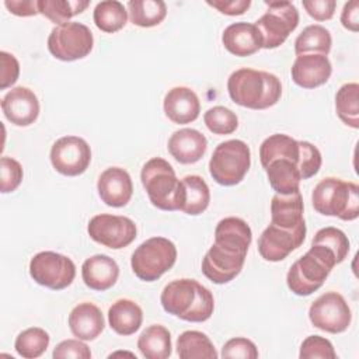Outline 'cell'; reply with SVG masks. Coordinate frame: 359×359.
Masks as SVG:
<instances>
[{"label": "cell", "mask_w": 359, "mask_h": 359, "mask_svg": "<svg viewBox=\"0 0 359 359\" xmlns=\"http://www.w3.org/2000/svg\"><path fill=\"white\" fill-rule=\"evenodd\" d=\"M164 311L184 321L203 323L215 309L212 292L195 279H175L164 286L160 296Z\"/></svg>", "instance_id": "cell-1"}, {"label": "cell", "mask_w": 359, "mask_h": 359, "mask_svg": "<svg viewBox=\"0 0 359 359\" xmlns=\"http://www.w3.org/2000/svg\"><path fill=\"white\" fill-rule=\"evenodd\" d=\"M227 91L231 101L240 107L266 109L280 100L282 84L272 73L241 67L230 74Z\"/></svg>", "instance_id": "cell-2"}, {"label": "cell", "mask_w": 359, "mask_h": 359, "mask_svg": "<svg viewBox=\"0 0 359 359\" xmlns=\"http://www.w3.org/2000/svg\"><path fill=\"white\" fill-rule=\"evenodd\" d=\"M140 180L153 206L168 212L181 210L185 198L184 185L167 160L153 157L146 161Z\"/></svg>", "instance_id": "cell-3"}, {"label": "cell", "mask_w": 359, "mask_h": 359, "mask_svg": "<svg viewBox=\"0 0 359 359\" xmlns=\"http://www.w3.org/2000/svg\"><path fill=\"white\" fill-rule=\"evenodd\" d=\"M337 264L331 250L311 244L310 250L292 264L286 275L287 287L297 296H309L323 286Z\"/></svg>", "instance_id": "cell-4"}, {"label": "cell", "mask_w": 359, "mask_h": 359, "mask_svg": "<svg viewBox=\"0 0 359 359\" xmlns=\"http://www.w3.org/2000/svg\"><path fill=\"white\" fill-rule=\"evenodd\" d=\"M311 203L320 215L355 220L359 216V187L351 181L327 177L314 187Z\"/></svg>", "instance_id": "cell-5"}, {"label": "cell", "mask_w": 359, "mask_h": 359, "mask_svg": "<svg viewBox=\"0 0 359 359\" xmlns=\"http://www.w3.org/2000/svg\"><path fill=\"white\" fill-rule=\"evenodd\" d=\"M251 165V151L245 142L230 139L222 142L213 150L209 160L212 178L224 187L240 184Z\"/></svg>", "instance_id": "cell-6"}, {"label": "cell", "mask_w": 359, "mask_h": 359, "mask_svg": "<svg viewBox=\"0 0 359 359\" xmlns=\"http://www.w3.org/2000/svg\"><path fill=\"white\" fill-rule=\"evenodd\" d=\"M177 247L165 237H150L132 254L130 266L133 273L144 282H154L174 266Z\"/></svg>", "instance_id": "cell-7"}, {"label": "cell", "mask_w": 359, "mask_h": 359, "mask_svg": "<svg viewBox=\"0 0 359 359\" xmlns=\"http://www.w3.org/2000/svg\"><path fill=\"white\" fill-rule=\"evenodd\" d=\"M268 10L254 22L257 27L262 48L275 49L280 46L290 32L299 25V11L290 1H264Z\"/></svg>", "instance_id": "cell-8"}, {"label": "cell", "mask_w": 359, "mask_h": 359, "mask_svg": "<svg viewBox=\"0 0 359 359\" xmlns=\"http://www.w3.org/2000/svg\"><path fill=\"white\" fill-rule=\"evenodd\" d=\"M93 32L87 25L76 21L56 25L48 36L49 52L63 62L86 57L93 50Z\"/></svg>", "instance_id": "cell-9"}, {"label": "cell", "mask_w": 359, "mask_h": 359, "mask_svg": "<svg viewBox=\"0 0 359 359\" xmlns=\"http://www.w3.org/2000/svg\"><path fill=\"white\" fill-rule=\"evenodd\" d=\"M29 275L41 286L62 290L72 285L76 276L74 262L55 251H41L29 261Z\"/></svg>", "instance_id": "cell-10"}, {"label": "cell", "mask_w": 359, "mask_h": 359, "mask_svg": "<svg viewBox=\"0 0 359 359\" xmlns=\"http://www.w3.org/2000/svg\"><path fill=\"white\" fill-rule=\"evenodd\" d=\"M309 318L311 324L321 331L341 334L351 325L352 313L342 294L327 292L311 303Z\"/></svg>", "instance_id": "cell-11"}, {"label": "cell", "mask_w": 359, "mask_h": 359, "mask_svg": "<svg viewBox=\"0 0 359 359\" xmlns=\"http://www.w3.org/2000/svg\"><path fill=\"white\" fill-rule=\"evenodd\" d=\"M87 231L95 243L112 250L125 248L136 238V224L132 219L109 213L91 217Z\"/></svg>", "instance_id": "cell-12"}, {"label": "cell", "mask_w": 359, "mask_h": 359, "mask_svg": "<svg viewBox=\"0 0 359 359\" xmlns=\"http://www.w3.org/2000/svg\"><path fill=\"white\" fill-rule=\"evenodd\" d=\"M49 157L53 168L59 174L77 177L88 168L91 149L83 137L63 136L52 144Z\"/></svg>", "instance_id": "cell-13"}, {"label": "cell", "mask_w": 359, "mask_h": 359, "mask_svg": "<svg viewBox=\"0 0 359 359\" xmlns=\"http://www.w3.org/2000/svg\"><path fill=\"white\" fill-rule=\"evenodd\" d=\"M247 252L213 243L202 259V272L213 283L223 285L233 280L243 269Z\"/></svg>", "instance_id": "cell-14"}, {"label": "cell", "mask_w": 359, "mask_h": 359, "mask_svg": "<svg viewBox=\"0 0 359 359\" xmlns=\"http://www.w3.org/2000/svg\"><path fill=\"white\" fill-rule=\"evenodd\" d=\"M306 231V226L299 229H283L271 223L258 238V252L265 261H282L303 244Z\"/></svg>", "instance_id": "cell-15"}, {"label": "cell", "mask_w": 359, "mask_h": 359, "mask_svg": "<svg viewBox=\"0 0 359 359\" xmlns=\"http://www.w3.org/2000/svg\"><path fill=\"white\" fill-rule=\"evenodd\" d=\"M4 116L17 126L34 123L39 115V101L28 87H14L1 100Z\"/></svg>", "instance_id": "cell-16"}, {"label": "cell", "mask_w": 359, "mask_h": 359, "mask_svg": "<svg viewBox=\"0 0 359 359\" xmlns=\"http://www.w3.org/2000/svg\"><path fill=\"white\" fill-rule=\"evenodd\" d=\"M97 191L105 205L112 208H122L132 198V178L126 170L121 167H109L98 177Z\"/></svg>", "instance_id": "cell-17"}, {"label": "cell", "mask_w": 359, "mask_h": 359, "mask_svg": "<svg viewBox=\"0 0 359 359\" xmlns=\"http://www.w3.org/2000/svg\"><path fill=\"white\" fill-rule=\"evenodd\" d=\"M332 73L331 62L318 53L300 55L292 65V80L302 88H316L325 84Z\"/></svg>", "instance_id": "cell-18"}, {"label": "cell", "mask_w": 359, "mask_h": 359, "mask_svg": "<svg viewBox=\"0 0 359 359\" xmlns=\"http://www.w3.org/2000/svg\"><path fill=\"white\" fill-rule=\"evenodd\" d=\"M165 116L178 125L194 122L201 112L198 95L189 87H172L164 97L163 102Z\"/></svg>", "instance_id": "cell-19"}, {"label": "cell", "mask_w": 359, "mask_h": 359, "mask_svg": "<svg viewBox=\"0 0 359 359\" xmlns=\"http://www.w3.org/2000/svg\"><path fill=\"white\" fill-rule=\"evenodd\" d=\"M170 154L181 164H194L199 161L206 149L208 140L203 133L192 128L175 130L168 139Z\"/></svg>", "instance_id": "cell-20"}, {"label": "cell", "mask_w": 359, "mask_h": 359, "mask_svg": "<svg viewBox=\"0 0 359 359\" xmlns=\"http://www.w3.org/2000/svg\"><path fill=\"white\" fill-rule=\"evenodd\" d=\"M119 276V266L114 258L97 254L87 258L81 265V278L87 287L104 292L115 285Z\"/></svg>", "instance_id": "cell-21"}, {"label": "cell", "mask_w": 359, "mask_h": 359, "mask_svg": "<svg viewBox=\"0 0 359 359\" xmlns=\"http://www.w3.org/2000/svg\"><path fill=\"white\" fill-rule=\"evenodd\" d=\"M222 42L231 55L238 57L254 55L262 48L257 27L245 21L233 22L226 27L222 35Z\"/></svg>", "instance_id": "cell-22"}, {"label": "cell", "mask_w": 359, "mask_h": 359, "mask_svg": "<svg viewBox=\"0 0 359 359\" xmlns=\"http://www.w3.org/2000/svg\"><path fill=\"white\" fill-rule=\"evenodd\" d=\"M104 327V316L94 303H79L69 314V328L72 334L81 341L95 339L102 332Z\"/></svg>", "instance_id": "cell-23"}, {"label": "cell", "mask_w": 359, "mask_h": 359, "mask_svg": "<svg viewBox=\"0 0 359 359\" xmlns=\"http://www.w3.org/2000/svg\"><path fill=\"white\" fill-rule=\"evenodd\" d=\"M303 210L300 191L290 195L275 194L271 201V223L283 229H299L306 226Z\"/></svg>", "instance_id": "cell-24"}, {"label": "cell", "mask_w": 359, "mask_h": 359, "mask_svg": "<svg viewBox=\"0 0 359 359\" xmlns=\"http://www.w3.org/2000/svg\"><path fill=\"white\" fill-rule=\"evenodd\" d=\"M271 188L280 195H290L300 191L302 175L297 164L287 158L279 157L271 160L266 165H264Z\"/></svg>", "instance_id": "cell-25"}, {"label": "cell", "mask_w": 359, "mask_h": 359, "mask_svg": "<svg viewBox=\"0 0 359 359\" xmlns=\"http://www.w3.org/2000/svg\"><path fill=\"white\" fill-rule=\"evenodd\" d=\"M143 321L140 306L130 299H119L108 310L109 327L119 335L135 334Z\"/></svg>", "instance_id": "cell-26"}, {"label": "cell", "mask_w": 359, "mask_h": 359, "mask_svg": "<svg viewBox=\"0 0 359 359\" xmlns=\"http://www.w3.org/2000/svg\"><path fill=\"white\" fill-rule=\"evenodd\" d=\"M251 240L252 231L247 222L240 217H224L216 224L215 243L224 244L243 252H247Z\"/></svg>", "instance_id": "cell-27"}, {"label": "cell", "mask_w": 359, "mask_h": 359, "mask_svg": "<svg viewBox=\"0 0 359 359\" xmlns=\"http://www.w3.org/2000/svg\"><path fill=\"white\" fill-rule=\"evenodd\" d=\"M137 348L146 359H167L171 355V334L160 324H153L142 331Z\"/></svg>", "instance_id": "cell-28"}, {"label": "cell", "mask_w": 359, "mask_h": 359, "mask_svg": "<svg viewBox=\"0 0 359 359\" xmlns=\"http://www.w3.org/2000/svg\"><path fill=\"white\" fill-rule=\"evenodd\" d=\"M177 355L181 359H216L219 355L209 337L201 331H184L177 339Z\"/></svg>", "instance_id": "cell-29"}, {"label": "cell", "mask_w": 359, "mask_h": 359, "mask_svg": "<svg viewBox=\"0 0 359 359\" xmlns=\"http://www.w3.org/2000/svg\"><path fill=\"white\" fill-rule=\"evenodd\" d=\"M181 181L185 194L181 212L191 216H196L205 212L210 202V191L205 180L199 175H187Z\"/></svg>", "instance_id": "cell-30"}, {"label": "cell", "mask_w": 359, "mask_h": 359, "mask_svg": "<svg viewBox=\"0 0 359 359\" xmlns=\"http://www.w3.org/2000/svg\"><path fill=\"white\" fill-rule=\"evenodd\" d=\"M128 13L130 22L150 28L158 25L167 15V6L163 0H129Z\"/></svg>", "instance_id": "cell-31"}, {"label": "cell", "mask_w": 359, "mask_h": 359, "mask_svg": "<svg viewBox=\"0 0 359 359\" xmlns=\"http://www.w3.org/2000/svg\"><path fill=\"white\" fill-rule=\"evenodd\" d=\"M332 38L331 32L318 24L307 25L294 41V52L297 56L307 55L309 52H317L327 56L331 50Z\"/></svg>", "instance_id": "cell-32"}, {"label": "cell", "mask_w": 359, "mask_h": 359, "mask_svg": "<svg viewBox=\"0 0 359 359\" xmlns=\"http://www.w3.org/2000/svg\"><path fill=\"white\" fill-rule=\"evenodd\" d=\"M93 18L98 29L114 34L126 25L128 11L118 0H104L95 6Z\"/></svg>", "instance_id": "cell-33"}, {"label": "cell", "mask_w": 359, "mask_h": 359, "mask_svg": "<svg viewBox=\"0 0 359 359\" xmlns=\"http://www.w3.org/2000/svg\"><path fill=\"white\" fill-rule=\"evenodd\" d=\"M335 109L339 119L353 128H359V84L346 83L335 94Z\"/></svg>", "instance_id": "cell-34"}, {"label": "cell", "mask_w": 359, "mask_h": 359, "mask_svg": "<svg viewBox=\"0 0 359 359\" xmlns=\"http://www.w3.org/2000/svg\"><path fill=\"white\" fill-rule=\"evenodd\" d=\"M88 0H38V11L49 21L60 25L88 7Z\"/></svg>", "instance_id": "cell-35"}, {"label": "cell", "mask_w": 359, "mask_h": 359, "mask_svg": "<svg viewBox=\"0 0 359 359\" xmlns=\"http://www.w3.org/2000/svg\"><path fill=\"white\" fill-rule=\"evenodd\" d=\"M49 341L50 337L45 330L39 327H31L17 335L14 348L20 356L25 359H35L46 351Z\"/></svg>", "instance_id": "cell-36"}, {"label": "cell", "mask_w": 359, "mask_h": 359, "mask_svg": "<svg viewBox=\"0 0 359 359\" xmlns=\"http://www.w3.org/2000/svg\"><path fill=\"white\" fill-rule=\"evenodd\" d=\"M203 122L215 135H230L238 126L237 115L231 109L222 105L209 108L203 114Z\"/></svg>", "instance_id": "cell-37"}, {"label": "cell", "mask_w": 359, "mask_h": 359, "mask_svg": "<svg viewBox=\"0 0 359 359\" xmlns=\"http://www.w3.org/2000/svg\"><path fill=\"white\" fill-rule=\"evenodd\" d=\"M311 244H320V245H324L328 250H331L334 252L338 264H341L349 252V240H348L346 234L342 230L332 227V226L320 229L316 233V236L313 237Z\"/></svg>", "instance_id": "cell-38"}, {"label": "cell", "mask_w": 359, "mask_h": 359, "mask_svg": "<svg viewBox=\"0 0 359 359\" xmlns=\"http://www.w3.org/2000/svg\"><path fill=\"white\" fill-rule=\"evenodd\" d=\"M300 359H335L337 353L332 344L320 335H309L300 345Z\"/></svg>", "instance_id": "cell-39"}, {"label": "cell", "mask_w": 359, "mask_h": 359, "mask_svg": "<svg viewBox=\"0 0 359 359\" xmlns=\"http://www.w3.org/2000/svg\"><path fill=\"white\" fill-rule=\"evenodd\" d=\"M0 172H1L0 191L3 194L15 191L21 184L22 175H24L21 164L15 158L7 157V156H3L0 160Z\"/></svg>", "instance_id": "cell-40"}, {"label": "cell", "mask_w": 359, "mask_h": 359, "mask_svg": "<svg viewBox=\"0 0 359 359\" xmlns=\"http://www.w3.org/2000/svg\"><path fill=\"white\" fill-rule=\"evenodd\" d=\"M222 356L223 358H231V359H257L258 358V349L255 344L247 338L236 337L229 339L223 348H222Z\"/></svg>", "instance_id": "cell-41"}, {"label": "cell", "mask_w": 359, "mask_h": 359, "mask_svg": "<svg viewBox=\"0 0 359 359\" xmlns=\"http://www.w3.org/2000/svg\"><path fill=\"white\" fill-rule=\"evenodd\" d=\"M52 356L55 359H90L91 358V351L90 348L81 342V339H65L59 342L55 349Z\"/></svg>", "instance_id": "cell-42"}, {"label": "cell", "mask_w": 359, "mask_h": 359, "mask_svg": "<svg viewBox=\"0 0 359 359\" xmlns=\"http://www.w3.org/2000/svg\"><path fill=\"white\" fill-rule=\"evenodd\" d=\"M0 63H1V73H0V88L6 90L11 87L20 76V63L17 57L6 50L0 52Z\"/></svg>", "instance_id": "cell-43"}, {"label": "cell", "mask_w": 359, "mask_h": 359, "mask_svg": "<svg viewBox=\"0 0 359 359\" xmlns=\"http://www.w3.org/2000/svg\"><path fill=\"white\" fill-rule=\"evenodd\" d=\"M303 7L307 14L316 21H327L331 20L337 1L335 0H303Z\"/></svg>", "instance_id": "cell-44"}, {"label": "cell", "mask_w": 359, "mask_h": 359, "mask_svg": "<svg viewBox=\"0 0 359 359\" xmlns=\"http://www.w3.org/2000/svg\"><path fill=\"white\" fill-rule=\"evenodd\" d=\"M206 3L226 15H241L251 6L250 0H208Z\"/></svg>", "instance_id": "cell-45"}, {"label": "cell", "mask_w": 359, "mask_h": 359, "mask_svg": "<svg viewBox=\"0 0 359 359\" xmlns=\"http://www.w3.org/2000/svg\"><path fill=\"white\" fill-rule=\"evenodd\" d=\"M6 8L18 17H31L36 15L38 11V0H6Z\"/></svg>", "instance_id": "cell-46"}, {"label": "cell", "mask_w": 359, "mask_h": 359, "mask_svg": "<svg viewBox=\"0 0 359 359\" xmlns=\"http://www.w3.org/2000/svg\"><path fill=\"white\" fill-rule=\"evenodd\" d=\"M341 22L346 29L352 32H358L359 29V1L358 0H351L344 4L342 13H341Z\"/></svg>", "instance_id": "cell-47"}, {"label": "cell", "mask_w": 359, "mask_h": 359, "mask_svg": "<svg viewBox=\"0 0 359 359\" xmlns=\"http://www.w3.org/2000/svg\"><path fill=\"white\" fill-rule=\"evenodd\" d=\"M116 355H122V352H116V353H112V355H109V356L112 358V356H116ZM123 355H130V356H135L133 353H129V352H123Z\"/></svg>", "instance_id": "cell-48"}]
</instances>
